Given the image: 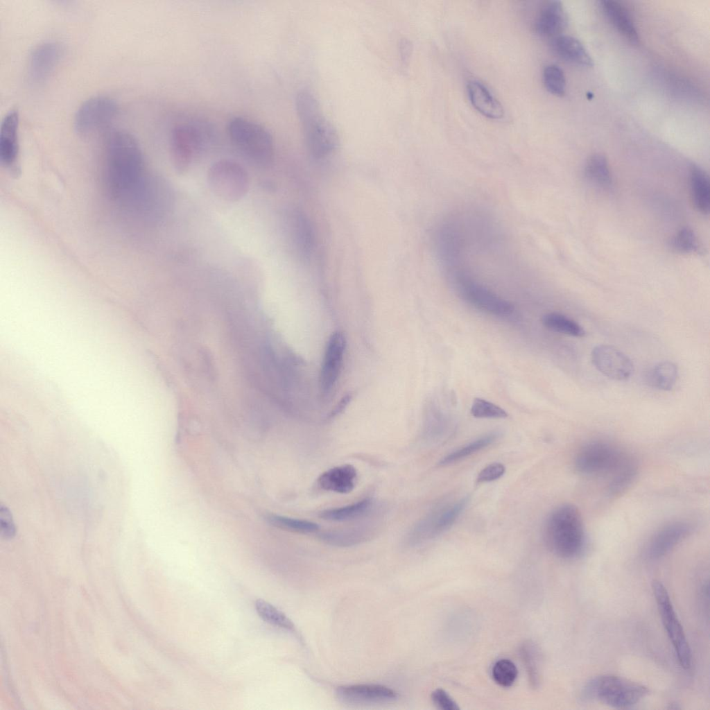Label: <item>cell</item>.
I'll return each instance as SVG.
<instances>
[{
    "mask_svg": "<svg viewBox=\"0 0 710 710\" xmlns=\"http://www.w3.org/2000/svg\"><path fill=\"white\" fill-rule=\"evenodd\" d=\"M142 150L135 137L125 130L112 132L105 148L104 176L112 198L135 208L151 178L145 171Z\"/></svg>",
    "mask_w": 710,
    "mask_h": 710,
    "instance_id": "1",
    "label": "cell"
},
{
    "mask_svg": "<svg viewBox=\"0 0 710 710\" xmlns=\"http://www.w3.org/2000/svg\"><path fill=\"white\" fill-rule=\"evenodd\" d=\"M544 538L548 548L562 559H573L583 551L586 536L578 509L565 503L553 509L544 524Z\"/></svg>",
    "mask_w": 710,
    "mask_h": 710,
    "instance_id": "2",
    "label": "cell"
},
{
    "mask_svg": "<svg viewBox=\"0 0 710 710\" xmlns=\"http://www.w3.org/2000/svg\"><path fill=\"white\" fill-rule=\"evenodd\" d=\"M295 108L309 153L315 159H323L333 153L339 144L338 134L323 115L315 96L308 90L299 91Z\"/></svg>",
    "mask_w": 710,
    "mask_h": 710,
    "instance_id": "3",
    "label": "cell"
},
{
    "mask_svg": "<svg viewBox=\"0 0 710 710\" xmlns=\"http://www.w3.org/2000/svg\"><path fill=\"white\" fill-rule=\"evenodd\" d=\"M459 296L475 309L500 318H507L514 312L508 301L477 281L470 273L458 266L443 268Z\"/></svg>",
    "mask_w": 710,
    "mask_h": 710,
    "instance_id": "4",
    "label": "cell"
},
{
    "mask_svg": "<svg viewBox=\"0 0 710 710\" xmlns=\"http://www.w3.org/2000/svg\"><path fill=\"white\" fill-rule=\"evenodd\" d=\"M227 130L232 142L249 161L260 167H267L272 162V137L261 125L234 117L230 121Z\"/></svg>",
    "mask_w": 710,
    "mask_h": 710,
    "instance_id": "5",
    "label": "cell"
},
{
    "mask_svg": "<svg viewBox=\"0 0 710 710\" xmlns=\"http://www.w3.org/2000/svg\"><path fill=\"white\" fill-rule=\"evenodd\" d=\"M648 693V689L642 684L614 675H603L587 683L581 698L585 701H598L623 709L634 705Z\"/></svg>",
    "mask_w": 710,
    "mask_h": 710,
    "instance_id": "6",
    "label": "cell"
},
{
    "mask_svg": "<svg viewBox=\"0 0 710 710\" xmlns=\"http://www.w3.org/2000/svg\"><path fill=\"white\" fill-rule=\"evenodd\" d=\"M214 138L213 128L205 122H191L175 127L171 133V152L175 171L184 174L193 161L209 147Z\"/></svg>",
    "mask_w": 710,
    "mask_h": 710,
    "instance_id": "7",
    "label": "cell"
},
{
    "mask_svg": "<svg viewBox=\"0 0 710 710\" xmlns=\"http://www.w3.org/2000/svg\"><path fill=\"white\" fill-rule=\"evenodd\" d=\"M628 457L612 443L594 440L580 448L573 464L575 469L582 475H613Z\"/></svg>",
    "mask_w": 710,
    "mask_h": 710,
    "instance_id": "8",
    "label": "cell"
},
{
    "mask_svg": "<svg viewBox=\"0 0 710 710\" xmlns=\"http://www.w3.org/2000/svg\"><path fill=\"white\" fill-rule=\"evenodd\" d=\"M207 182L212 192L227 202H236L247 194L250 178L245 169L230 159L214 162L207 171Z\"/></svg>",
    "mask_w": 710,
    "mask_h": 710,
    "instance_id": "9",
    "label": "cell"
},
{
    "mask_svg": "<svg viewBox=\"0 0 710 710\" xmlns=\"http://www.w3.org/2000/svg\"><path fill=\"white\" fill-rule=\"evenodd\" d=\"M652 589L664 627L672 643L678 661L683 668L689 669L692 662L691 648L667 589L657 580L652 582Z\"/></svg>",
    "mask_w": 710,
    "mask_h": 710,
    "instance_id": "10",
    "label": "cell"
},
{
    "mask_svg": "<svg viewBox=\"0 0 710 710\" xmlns=\"http://www.w3.org/2000/svg\"><path fill=\"white\" fill-rule=\"evenodd\" d=\"M118 111L116 102L109 96H95L78 109L74 118V127L82 135H89L107 127L114 119Z\"/></svg>",
    "mask_w": 710,
    "mask_h": 710,
    "instance_id": "11",
    "label": "cell"
},
{
    "mask_svg": "<svg viewBox=\"0 0 710 710\" xmlns=\"http://www.w3.org/2000/svg\"><path fill=\"white\" fill-rule=\"evenodd\" d=\"M468 502L469 498L465 496L452 504L437 508L429 512L410 530L407 536L408 542L418 544L447 530L460 515Z\"/></svg>",
    "mask_w": 710,
    "mask_h": 710,
    "instance_id": "12",
    "label": "cell"
},
{
    "mask_svg": "<svg viewBox=\"0 0 710 710\" xmlns=\"http://www.w3.org/2000/svg\"><path fill=\"white\" fill-rule=\"evenodd\" d=\"M591 357L595 367L611 379L626 380L633 373L634 366L630 358L612 345L596 346L591 352Z\"/></svg>",
    "mask_w": 710,
    "mask_h": 710,
    "instance_id": "13",
    "label": "cell"
},
{
    "mask_svg": "<svg viewBox=\"0 0 710 710\" xmlns=\"http://www.w3.org/2000/svg\"><path fill=\"white\" fill-rule=\"evenodd\" d=\"M692 530V526L684 521H672L661 526L647 542L645 548L646 556L650 560H657L664 557L686 539L691 533Z\"/></svg>",
    "mask_w": 710,
    "mask_h": 710,
    "instance_id": "14",
    "label": "cell"
},
{
    "mask_svg": "<svg viewBox=\"0 0 710 710\" xmlns=\"http://www.w3.org/2000/svg\"><path fill=\"white\" fill-rule=\"evenodd\" d=\"M345 347V338L340 331L334 333L328 340L320 376V388L323 394H329L336 386L341 370Z\"/></svg>",
    "mask_w": 710,
    "mask_h": 710,
    "instance_id": "15",
    "label": "cell"
},
{
    "mask_svg": "<svg viewBox=\"0 0 710 710\" xmlns=\"http://www.w3.org/2000/svg\"><path fill=\"white\" fill-rule=\"evenodd\" d=\"M62 55V48L55 42L37 45L31 52L28 64L30 80L36 84L45 82L54 71Z\"/></svg>",
    "mask_w": 710,
    "mask_h": 710,
    "instance_id": "16",
    "label": "cell"
},
{
    "mask_svg": "<svg viewBox=\"0 0 710 710\" xmlns=\"http://www.w3.org/2000/svg\"><path fill=\"white\" fill-rule=\"evenodd\" d=\"M285 219L286 230L296 251L302 258L309 257L314 248L315 239L309 219L297 209L288 211Z\"/></svg>",
    "mask_w": 710,
    "mask_h": 710,
    "instance_id": "17",
    "label": "cell"
},
{
    "mask_svg": "<svg viewBox=\"0 0 710 710\" xmlns=\"http://www.w3.org/2000/svg\"><path fill=\"white\" fill-rule=\"evenodd\" d=\"M19 114L11 110L4 116L0 130V160L6 168L15 170L19 155Z\"/></svg>",
    "mask_w": 710,
    "mask_h": 710,
    "instance_id": "18",
    "label": "cell"
},
{
    "mask_svg": "<svg viewBox=\"0 0 710 710\" xmlns=\"http://www.w3.org/2000/svg\"><path fill=\"white\" fill-rule=\"evenodd\" d=\"M566 24L567 16L562 3L559 1H549L539 10L535 29L539 36L551 40L562 35Z\"/></svg>",
    "mask_w": 710,
    "mask_h": 710,
    "instance_id": "19",
    "label": "cell"
},
{
    "mask_svg": "<svg viewBox=\"0 0 710 710\" xmlns=\"http://www.w3.org/2000/svg\"><path fill=\"white\" fill-rule=\"evenodd\" d=\"M337 695L348 702H381L395 700L397 693L392 689L380 684H353L338 688Z\"/></svg>",
    "mask_w": 710,
    "mask_h": 710,
    "instance_id": "20",
    "label": "cell"
},
{
    "mask_svg": "<svg viewBox=\"0 0 710 710\" xmlns=\"http://www.w3.org/2000/svg\"><path fill=\"white\" fill-rule=\"evenodd\" d=\"M467 91L471 104L483 116L492 119H499L504 116L502 105L482 83L469 81Z\"/></svg>",
    "mask_w": 710,
    "mask_h": 710,
    "instance_id": "21",
    "label": "cell"
},
{
    "mask_svg": "<svg viewBox=\"0 0 710 710\" xmlns=\"http://www.w3.org/2000/svg\"><path fill=\"white\" fill-rule=\"evenodd\" d=\"M357 471L349 464L332 467L320 475L318 485L324 490L340 494L352 492L356 485Z\"/></svg>",
    "mask_w": 710,
    "mask_h": 710,
    "instance_id": "22",
    "label": "cell"
},
{
    "mask_svg": "<svg viewBox=\"0 0 710 710\" xmlns=\"http://www.w3.org/2000/svg\"><path fill=\"white\" fill-rule=\"evenodd\" d=\"M602 11L612 26L629 42L637 44L639 35L634 21L627 8L618 1H600Z\"/></svg>",
    "mask_w": 710,
    "mask_h": 710,
    "instance_id": "23",
    "label": "cell"
},
{
    "mask_svg": "<svg viewBox=\"0 0 710 710\" xmlns=\"http://www.w3.org/2000/svg\"><path fill=\"white\" fill-rule=\"evenodd\" d=\"M551 44L553 52L561 59L581 66H593V60L578 39L560 35L551 40Z\"/></svg>",
    "mask_w": 710,
    "mask_h": 710,
    "instance_id": "24",
    "label": "cell"
},
{
    "mask_svg": "<svg viewBox=\"0 0 710 710\" xmlns=\"http://www.w3.org/2000/svg\"><path fill=\"white\" fill-rule=\"evenodd\" d=\"M690 186L695 208L702 214H707L710 208V184L707 174L698 166L691 168Z\"/></svg>",
    "mask_w": 710,
    "mask_h": 710,
    "instance_id": "25",
    "label": "cell"
},
{
    "mask_svg": "<svg viewBox=\"0 0 710 710\" xmlns=\"http://www.w3.org/2000/svg\"><path fill=\"white\" fill-rule=\"evenodd\" d=\"M372 532L367 528H352L327 530L320 532V540L327 544L337 547H349L359 544L368 539Z\"/></svg>",
    "mask_w": 710,
    "mask_h": 710,
    "instance_id": "26",
    "label": "cell"
},
{
    "mask_svg": "<svg viewBox=\"0 0 710 710\" xmlns=\"http://www.w3.org/2000/svg\"><path fill=\"white\" fill-rule=\"evenodd\" d=\"M373 503L372 499L365 498L343 507L324 510L319 512V517L324 520L331 521H351L369 513Z\"/></svg>",
    "mask_w": 710,
    "mask_h": 710,
    "instance_id": "27",
    "label": "cell"
},
{
    "mask_svg": "<svg viewBox=\"0 0 710 710\" xmlns=\"http://www.w3.org/2000/svg\"><path fill=\"white\" fill-rule=\"evenodd\" d=\"M584 175L591 184L603 189L612 186V178L606 157L601 154L590 156L585 166Z\"/></svg>",
    "mask_w": 710,
    "mask_h": 710,
    "instance_id": "28",
    "label": "cell"
},
{
    "mask_svg": "<svg viewBox=\"0 0 710 710\" xmlns=\"http://www.w3.org/2000/svg\"><path fill=\"white\" fill-rule=\"evenodd\" d=\"M678 376L677 365L668 361L660 362L646 374L647 383L661 390H670L675 386Z\"/></svg>",
    "mask_w": 710,
    "mask_h": 710,
    "instance_id": "29",
    "label": "cell"
},
{
    "mask_svg": "<svg viewBox=\"0 0 710 710\" xmlns=\"http://www.w3.org/2000/svg\"><path fill=\"white\" fill-rule=\"evenodd\" d=\"M499 435L497 431L490 432L449 453L439 462V465L444 466L460 461L492 444Z\"/></svg>",
    "mask_w": 710,
    "mask_h": 710,
    "instance_id": "30",
    "label": "cell"
},
{
    "mask_svg": "<svg viewBox=\"0 0 710 710\" xmlns=\"http://www.w3.org/2000/svg\"><path fill=\"white\" fill-rule=\"evenodd\" d=\"M638 467L637 462L629 457L619 469L612 475L607 485L609 496H616L625 491L636 478Z\"/></svg>",
    "mask_w": 710,
    "mask_h": 710,
    "instance_id": "31",
    "label": "cell"
},
{
    "mask_svg": "<svg viewBox=\"0 0 710 710\" xmlns=\"http://www.w3.org/2000/svg\"><path fill=\"white\" fill-rule=\"evenodd\" d=\"M543 325L548 329L575 337L585 336V329L575 321L558 313H548L542 318Z\"/></svg>",
    "mask_w": 710,
    "mask_h": 710,
    "instance_id": "32",
    "label": "cell"
},
{
    "mask_svg": "<svg viewBox=\"0 0 710 710\" xmlns=\"http://www.w3.org/2000/svg\"><path fill=\"white\" fill-rule=\"evenodd\" d=\"M268 520L277 528L298 533H313L320 528L319 526L313 521L282 515H270Z\"/></svg>",
    "mask_w": 710,
    "mask_h": 710,
    "instance_id": "33",
    "label": "cell"
},
{
    "mask_svg": "<svg viewBox=\"0 0 710 710\" xmlns=\"http://www.w3.org/2000/svg\"><path fill=\"white\" fill-rule=\"evenodd\" d=\"M255 608L259 616L266 622L288 630H294L293 622L283 612L266 601L257 600Z\"/></svg>",
    "mask_w": 710,
    "mask_h": 710,
    "instance_id": "34",
    "label": "cell"
},
{
    "mask_svg": "<svg viewBox=\"0 0 710 710\" xmlns=\"http://www.w3.org/2000/svg\"><path fill=\"white\" fill-rule=\"evenodd\" d=\"M543 82L546 90L556 96H562L566 90V79L562 69L555 64L547 65L543 71Z\"/></svg>",
    "mask_w": 710,
    "mask_h": 710,
    "instance_id": "35",
    "label": "cell"
},
{
    "mask_svg": "<svg viewBox=\"0 0 710 710\" xmlns=\"http://www.w3.org/2000/svg\"><path fill=\"white\" fill-rule=\"evenodd\" d=\"M494 681L502 686H511L517 679L518 671L515 664L508 659H501L492 668Z\"/></svg>",
    "mask_w": 710,
    "mask_h": 710,
    "instance_id": "36",
    "label": "cell"
},
{
    "mask_svg": "<svg viewBox=\"0 0 710 710\" xmlns=\"http://www.w3.org/2000/svg\"><path fill=\"white\" fill-rule=\"evenodd\" d=\"M471 414L476 418H505L507 412L496 404L481 398H475L470 409Z\"/></svg>",
    "mask_w": 710,
    "mask_h": 710,
    "instance_id": "37",
    "label": "cell"
},
{
    "mask_svg": "<svg viewBox=\"0 0 710 710\" xmlns=\"http://www.w3.org/2000/svg\"><path fill=\"white\" fill-rule=\"evenodd\" d=\"M671 246L677 252L691 253L698 249V242L694 232L689 228L681 229L672 239Z\"/></svg>",
    "mask_w": 710,
    "mask_h": 710,
    "instance_id": "38",
    "label": "cell"
},
{
    "mask_svg": "<svg viewBox=\"0 0 710 710\" xmlns=\"http://www.w3.org/2000/svg\"><path fill=\"white\" fill-rule=\"evenodd\" d=\"M521 651L523 661L526 665L530 681L536 685L538 681V661L537 660L536 655L535 656L536 652H535L534 648L531 645H525Z\"/></svg>",
    "mask_w": 710,
    "mask_h": 710,
    "instance_id": "39",
    "label": "cell"
},
{
    "mask_svg": "<svg viewBox=\"0 0 710 710\" xmlns=\"http://www.w3.org/2000/svg\"><path fill=\"white\" fill-rule=\"evenodd\" d=\"M0 529L1 534L5 538L11 539L15 535L16 528L12 514L9 509L3 504L0 505Z\"/></svg>",
    "mask_w": 710,
    "mask_h": 710,
    "instance_id": "40",
    "label": "cell"
},
{
    "mask_svg": "<svg viewBox=\"0 0 710 710\" xmlns=\"http://www.w3.org/2000/svg\"><path fill=\"white\" fill-rule=\"evenodd\" d=\"M505 472V466L500 462L492 463L483 469L477 476V482H491L500 478Z\"/></svg>",
    "mask_w": 710,
    "mask_h": 710,
    "instance_id": "41",
    "label": "cell"
},
{
    "mask_svg": "<svg viewBox=\"0 0 710 710\" xmlns=\"http://www.w3.org/2000/svg\"><path fill=\"white\" fill-rule=\"evenodd\" d=\"M433 704L442 710H458L459 707L453 698L443 689H437L431 693Z\"/></svg>",
    "mask_w": 710,
    "mask_h": 710,
    "instance_id": "42",
    "label": "cell"
},
{
    "mask_svg": "<svg viewBox=\"0 0 710 710\" xmlns=\"http://www.w3.org/2000/svg\"><path fill=\"white\" fill-rule=\"evenodd\" d=\"M399 47L401 61L404 65H406L411 54L412 45L409 40L402 39L399 42Z\"/></svg>",
    "mask_w": 710,
    "mask_h": 710,
    "instance_id": "43",
    "label": "cell"
}]
</instances>
